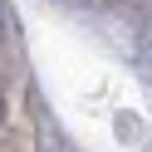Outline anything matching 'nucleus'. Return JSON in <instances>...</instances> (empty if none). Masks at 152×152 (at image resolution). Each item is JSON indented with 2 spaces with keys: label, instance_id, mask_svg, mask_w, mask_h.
Masks as SVG:
<instances>
[{
  "label": "nucleus",
  "instance_id": "nucleus-1",
  "mask_svg": "<svg viewBox=\"0 0 152 152\" xmlns=\"http://www.w3.org/2000/svg\"><path fill=\"white\" fill-rule=\"evenodd\" d=\"M0 118H5V103H0Z\"/></svg>",
  "mask_w": 152,
  "mask_h": 152
}]
</instances>
